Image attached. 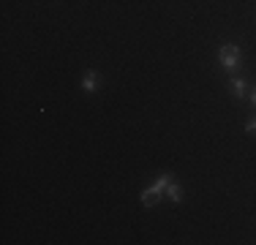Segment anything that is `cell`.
Wrapping results in <instances>:
<instances>
[{"instance_id":"cell-2","label":"cell","mask_w":256,"mask_h":245,"mask_svg":"<svg viewBox=\"0 0 256 245\" xmlns=\"http://www.w3.org/2000/svg\"><path fill=\"white\" fill-rule=\"evenodd\" d=\"M218 58H221V66L226 71H237V68H240V46H237V44H224L221 52H218Z\"/></svg>"},{"instance_id":"cell-1","label":"cell","mask_w":256,"mask_h":245,"mask_svg":"<svg viewBox=\"0 0 256 245\" xmlns=\"http://www.w3.org/2000/svg\"><path fill=\"white\" fill-rule=\"evenodd\" d=\"M169 182H172V174H161V177L153 182V186L142 191V204H144V207H153L156 202H158V196L166 194V186H169Z\"/></svg>"},{"instance_id":"cell-4","label":"cell","mask_w":256,"mask_h":245,"mask_svg":"<svg viewBox=\"0 0 256 245\" xmlns=\"http://www.w3.org/2000/svg\"><path fill=\"white\" fill-rule=\"evenodd\" d=\"M229 90H232V96H234V98H242V96H246V90H248V82L237 76V79H232V82H229Z\"/></svg>"},{"instance_id":"cell-6","label":"cell","mask_w":256,"mask_h":245,"mask_svg":"<svg viewBox=\"0 0 256 245\" xmlns=\"http://www.w3.org/2000/svg\"><path fill=\"white\" fill-rule=\"evenodd\" d=\"M246 131H248V134H256V118H251V120H248Z\"/></svg>"},{"instance_id":"cell-5","label":"cell","mask_w":256,"mask_h":245,"mask_svg":"<svg viewBox=\"0 0 256 245\" xmlns=\"http://www.w3.org/2000/svg\"><path fill=\"white\" fill-rule=\"evenodd\" d=\"M164 196H169V199H172V202H180L182 199V188L178 186V182H169V186H166V194H164Z\"/></svg>"},{"instance_id":"cell-7","label":"cell","mask_w":256,"mask_h":245,"mask_svg":"<svg viewBox=\"0 0 256 245\" xmlns=\"http://www.w3.org/2000/svg\"><path fill=\"white\" fill-rule=\"evenodd\" d=\"M251 104H254V106H256V88L251 90Z\"/></svg>"},{"instance_id":"cell-3","label":"cell","mask_w":256,"mask_h":245,"mask_svg":"<svg viewBox=\"0 0 256 245\" xmlns=\"http://www.w3.org/2000/svg\"><path fill=\"white\" fill-rule=\"evenodd\" d=\"M98 84H101V74L98 71H84V76H82V90L84 93H96L98 90Z\"/></svg>"}]
</instances>
